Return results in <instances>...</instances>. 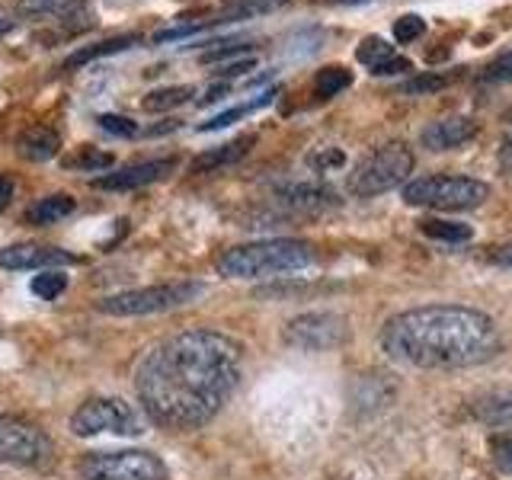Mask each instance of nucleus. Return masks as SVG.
I'll return each mask as SVG.
<instances>
[{
	"instance_id": "1",
	"label": "nucleus",
	"mask_w": 512,
	"mask_h": 480,
	"mask_svg": "<svg viewBox=\"0 0 512 480\" xmlns=\"http://www.w3.org/2000/svg\"><path fill=\"white\" fill-rule=\"evenodd\" d=\"M244 349L228 333L186 330L154 346L135 372L138 404L151 423L186 432L212 423L240 384Z\"/></svg>"
},
{
	"instance_id": "2",
	"label": "nucleus",
	"mask_w": 512,
	"mask_h": 480,
	"mask_svg": "<svg viewBox=\"0 0 512 480\" xmlns=\"http://www.w3.org/2000/svg\"><path fill=\"white\" fill-rule=\"evenodd\" d=\"M391 359L413 368H474L500 356L503 340L493 317L464 304H426L394 314L381 327Z\"/></svg>"
},
{
	"instance_id": "3",
	"label": "nucleus",
	"mask_w": 512,
	"mask_h": 480,
	"mask_svg": "<svg viewBox=\"0 0 512 480\" xmlns=\"http://www.w3.org/2000/svg\"><path fill=\"white\" fill-rule=\"evenodd\" d=\"M317 260V250L308 240L272 237L256 240V244H240L218 256V272L228 279H269L285 276V272L308 269Z\"/></svg>"
},
{
	"instance_id": "4",
	"label": "nucleus",
	"mask_w": 512,
	"mask_h": 480,
	"mask_svg": "<svg viewBox=\"0 0 512 480\" xmlns=\"http://www.w3.org/2000/svg\"><path fill=\"white\" fill-rule=\"evenodd\" d=\"M490 199V186L474 176H420L404 186V202L416 208H436V212H468Z\"/></svg>"
},
{
	"instance_id": "5",
	"label": "nucleus",
	"mask_w": 512,
	"mask_h": 480,
	"mask_svg": "<svg viewBox=\"0 0 512 480\" xmlns=\"http://www.w3.org/2000/svg\"><path fill=\"white\" fill-rule=\"evenodd\" d=\"M413 173V154L407 144H384V148L365 154L349 173V192L356 199H375L391 192Z\"/></svg>"
},
{
	"instance_id": "6",
	"label": "nucleus",
	"mask_w": 512,
	"mask_h": 480,
	"mask_svg": "<svg viewBox=\"0 0 512 480\" xmlns=\"http://www.w3.org/2000/svg\"><path fill=\"white\" fill-rule=\"evenodd\" d=\"M205 292L202 282H164V285H148V288H132V292H119L100 301V311L109 317H144V314H160L183 308V304L196 301Z\"/></svg>"
},
{
	"instance_id": "7",
	"label": "nucleus",
	"mask_w": 512,
	"mask_h": 480,
	"mask_svg": "<svg viewBox=\"0 0 512 480\" xmlns=\"http://www.w3.org/2000/svg\"><path fill=\"white\" fill-rule=\"evenodd\" d=\"M71 432L74 436H100V432L138 436L144 432V420L122 397H90L71 413Z\"/></svg>"
},
{
	"instance_id": "8",
	"label": "nucleus",
	"mask_w": 512,
	"mask_h": 480,
	"mask_svg": "<svg viewBox=\"0 0 512 480\" xmlns=\"http://www.w3.org/2000/svg\"><path fill=\"white\" fill-rule=\"evenodd\" d=\"M84 480H167V464L151 452H93L80 461Z\"/></svg>"
},
{
	"instance_id": "9",
	"label": "nucleus",
	"mask_w": 512,
	"mask_h": 480,
	"mask_svg": "<svg viewBox=\"0 0 512 480\" xmlns=\"http://www.w3.org/2000/svg\"><path fill=\"white\" fill-rule=\"evenodd\" d=\"M349 340V320L333 311L298 314L285 324V343L304 352H327L340 349Z\"/></svg>"
},
{
	"instance_id": "10",
	"label": "nucleus",
	"mask_w": 512,
	"mask_h": 480,
	"mask_svg": "<svg viewBox=\"0 0 512 480\" xmlns=\"http://www.w3.org/2000/svg\"><path fill=\"white\" fill-rule=\"evenodd\" d=\"M48 436L23 416L0 413V461L4 464H39L48 455Z\"/></svg>"
},
{
	"instance_id": "11",
	"label": "nucleus",
	"mask_w": 512,
	"mask_h": 480,
	"mask_svg": "<svg viewBox=\"0 0 512 480\" xmlns=\"http://www.w3.org/2000/svg\"><path fill=\"white\" fill-rule=\"evenodd\" d=\"M180 160L176 157H160V160H144V164H132V167H122V170H109L106 176H100L93 186L96 189H109V192H128V189H141L148 183H157L170 176L176 170Z\"/></svg>"
},
{
	"instance_id": "12",
	"label": "nucleus",
	"mask_w": 512,
	"mask_h": 480,
	"mask_svg": "<svg viewBox=\"0 0 512 480\" xmlns=\"http://www.w3.org/2000/svg\"><path fill=\"white\" fill-rule=\"evenodd\" d=\"M480 125L471 119V116H448V119H439V122H429L423 132H420V141L426 151H452V148H461V144H468L471 138H477Z\"/></svg>"
},
{
	"instance_id": "13",
	"label": "nucleus",
	"mask_w": 512,
	"mask_h": 480,
	"mask_svg": "<svg viewBox=\"0 0 512 480\" xmlns=\"http://www.w3.org/2000/svg\"><path fill=\"white\" fill-rule=\"evenodd\" d=\"M77 263L68 250L42 247V244H13L0 250V269H48V266H71Z\"/></svg>"
},
{
	"instance_id": "14",
	"label": "nucleus",
	"mask_w": 512,
	"mask_h": 480,
	"mask_svg": "<svg viewBox=\"0 0 512 480\" xmlns=\"http://www.w3.org/2000/svg\"><path fill=\"white\" fill-rule=\"evenodd\" d=\"M276 202L282 208L295 215H320L327 212V208H336L340 199H336V192L330 186H320V183H295V186H285L279 189Z\"/></svg>"
},
{
	"instance_id": "15",
	"label": "nucleus",
	"mask_w": 512,
	"mask_h": 480,
	"mask_svg": "<svg viewBox=\"0 0 512 480\" xmlns=\"http://www.w3.org/2000/svg\"><path fill=\"white\" fill-rule=\"evenodd\" d=\"M356 58L365 64V68H372V74H378V77L404 74V71L413 68V64H410L404 55H397V52H394V45H388V42L378 39V36L362 39V45L356 48Z\"/></svg>"
},
{
	"instance_id": "16",
	"label": "nucleus",
	"mask_w": 512,
	"mask_h": 480,
	"mask_svg": "<svg viewBox=\"0 0 512 480\" xmlns=\"http://www.w3.org/2000/svg\"><path fill=\"white\" fill-rule=\"evenodd\" d=\"M61 148V132L52 125H29L20 132V138H16V151H20V157L26 160H52Z\"/></svg>"
},
{
	"instance_id": "17",
	"label": "nucleus",
	"mask_w": 512,
	"mask_h": 480,
	"mask_svg": "<svg viewBox=\"0 0 512 480\" xmlns=\"http://www.w3.org/2000/svg\"><path fill=\"white\" fill-rule=\"evenodd\" d=\"M253 141H256L253 135H240V138H234L228 144H218V148L205 151V154H199L196 160H192L189 170L192 173H215V170H224V167H234L237 160H244L250 154Z\"/></svg>"
},
{
	"instance_id": "18",
	"label": "nucleus",
	"mask_w": 512,
	"mask_h": 480,
	"mask_svg": "<svg viewBox=\"0 0 512 480\" xmlns=\"http://www.w3.org/2000/svg\"><path fill=\"white\" fill-rule=\"evenodd\" d=\"M474 416L487 426H512V388H493L477 394L474 400Z\"/></svg>"
},
{
	"instance_id": "19",
	"label": "nucleus",
	"mask_w": 512,
	"mask_h": 480,
	"mask_svg": "<svg viewBox=\"0 0 512 480\" xmlns=\"http://www.w3.org/2000/svg\"><path fill=\"white\" fill-rule=\"evenodd\" d=\"M84 10L87 0H16V13L26 20H71Z\"/></svg>"
},
{
	"instance_id": "20",
	"label": "nucleus",
	"mask_w": 512,
	"mask_h": 480,
	"mask_svg": "<svg viewBox=\"0 0 512 480\" xmlns=\"http://www.w3.org/2000/svg\"><path fill=\"white\" fill-rule=\"evenodd\" d=\"M141 36H135V32H125V36H116V39H103V42H93V45H84L77 48V52L64 61V71H77L84 68V64L96 61V58H106V55H116V52H125V48L138 45Z\"/></svg>"
},
{
	"instance_id": "21",
	"label": "nucleus",
	"mask_w": 512,
	"mask_h": 480,
	"mask_svg": "<svg viewBox=\"0 0 512 480\" xmlns=\"http://www.w3.org/2000/svg\"><path fill=\"white\" fill-rule=\"evenodd\" d=\"M74 208L77 205H74V199L68 196V192H55V196H45L36 205H29L26 221L29 224H58L68 215H74Z\"/></svg>"
},
{
	"instance_id": "22",
	"label": "nucleus",
	"mask_w": 512,
	"mask_h": 480,
	"mask_svg": "<svg viewBox=\"0 0 512 480\" xmlns=\"http://www.w3.org/2000/svg\"><path fill=\"white\" fill-rule=\"evenodd\" d=\"M285 0H224L221 7V23H237V20H253V16H263L279 10Z\"/></svg>"
},
{
	"instance_id": "23",
	"label": "nucleus",
	"mask_w": 512,
	"mask_h": 480,
	"mask_svg": "<svg viewBox=\"0 0 512 480\" xmlns=\"http://www.w3.org/2000/svg\"><path fill=\"white\" fill-rule=\"evenodd\" d=\"M272 100H276V90H266L263 96H256V100H250V103H240V106H234V109H228V112H218L215 119L202 122V125H199V132H218V128H228V125H234L237 119L250 116V112L263 109V106H269Z\"/></svg>"
},
{
	"instance_id": "24",
	"label": "nucleus",
	"mask_w": 512,
	"mask_h": 480,
	"mask_svg": "<svg viewBox=\"0 0 512 480\" xmlns=\"http://www.w3.org/2000/svg\"><path fill=\"white\" fill-rule=\"evenodd\" d=\"M192 93H196V87H160V90H151L148 96H144L141 109L144 112H167V109L189 103Z\"/></svg>"
},
{
	"instance_id": "25",
	"label": "nucleus",
	"mask_w": 512,
	"mask_h": 480,
	"mask_svg": "<svg viewBox=\"0 0 512 480\" xmlns=\"http://www.w3.org/2000/svg\"><path fill=\"white\" fill-rule=\"evenodd\" d=\"M420 231L426 237L445 240V244H468V240L474 237V231L468 228V224H461V221H442V218H426V221H420Z\"/></svg>"
},
{
	"instance_id": "26",
	"label": "nucleus",
	"mask_w": 512,
	"mask_h": 480,
	"mask_svg": "<svg viewBox=\"0 0 512 480\" xmlns=\"http://www.w3.org/2000/svg\"><path fill=\"white\" fill-rule=\"evenodd\" d=\"M64 167H68V170H84V173H103V170L112 167V154L93 148V144H84V148H77L71 157H64Z\"/></svg>"
},
{
	"instance_id": "27",
	"label": "nucleus",
	"mask_w": 512,
	"mask_h": 480,
	"mask_svg": "<svg viewBox=\"0 0 512 480\" xmlns=\"http://www.w3.org/2000/svg\"><path fill=\"white\" fill-rule=\"evenodd\" d=\"M349 84H352V74L346 68H340V64H330V68H324L314 77V93L324 96V100H330V96L343 93Z\"/></svg>"
},
{
	"instance_id": "28",
	"label": "nucleus",
	"mask_w": 512,
	"mask_h": 480,
	"mask_svg": "<svg viewBox=\"0 0 512 480\" xmlns=\"http://www.w3.org/2000/svg\"><path fill=\"white\" fill-rule=\"evenodd\" d=\"M64 288H68V276H64L61 269H45L29 282V292L36 298H42V301H55Z\"/></svg>"
},
{
	"instance_id": "29",
	"label": "nucleus",
	"mask_w": 512,
	"mask_h": 480,
	"mask_svg": "<svg viewBox=\"0 0 512 480\" xmlns=\"http://www.w3.org/2000/svg\"><path fill=\"white\" fill-rule=\"evenodd\" d=\"M448 80H452V77L436 74V71H426V74H416V77L404 80V84H400V93H404V96H423V93H436V90L448 87Z\"/></svg>"
},
{
	"instance_id": "30",
	"label": "nucleus",
	"mask_w": 512,
	"mask_h": 480,
	"mask_svg": "<svg viewBox=\"0 0 512 480\" xmlns=\"http://www.w3.org/2000/svg\"><path fill=\"white\" fill-rule=\"evenodd\" d=\"M96 125L112 138H132L138 132V125L128 116H119V112H100V116H96Z\"/></svg>"
},
{
	"instance_id": "31",
	"label": "nucleus",
	"mask_w": 512,
	"mask_h": 480,
	"mask_svg": "<svg viewBox=\"0 0 512 480\" xmlns=\"http://www.w3.org/2000/svg\"><path fill=\"white\" fill-rule=\"evenodd\" d=\"M426 32V20L423 16H416V13H407V16H400V20L394 23V39L400 45H407V42H416Z\"/></svg>"
},
{
	"instance_id": "32",
	"label": "nucleus",
	"mask_w": 512,
	"mask_h": 480,
	"mask_svg": "<svg viewBox=\"0 0 512 480\" xmlns=\"http://www.w3.org/2000/svg\"><path fill=\"white\" fill-rule=\"evenodd\" d=\"M480 80H487V84H506V80H512V48L496 55L484 68V74H480Z\"/></svg>"
},
{
	"instance_id": "33",
	"label": "nucleus",
	"mask_w": 512,
	"mask_h": 480,
	"mask_svg": "<svg viewBox=\"0 0 512 480\" xmlns=\"http://www.w3.org/2000/svg\"><path fill=\"white\" fill-rule=\"evenodd\" d=\"M490 448H493L496 468L506 471V474H512V436H493Z\"/></svg>"
},
{
	"instance_id": "34",
	"label": "nucleus",
	"mask_w": 512,
	"mask_h": 480,
	"mask_svg": "<svg viewBox=\"0 0 512 480\" xmlns=\"http://www.w3.org/2000/svg\"><path fill=\"white\" fill-rule=\"evenodd\" d=\"M221 48H208V52H202V64H215L221 58H231L237 52H247L250 42H218Z\"/></svg>"
},
{
	"instance_id": "35",
	"label": "nucleus",
	"mask_w": 512,
	"mask_h": 480,
	"mask_svg": "<svg viewBox=\"0 0 512 480\" xmlns=\"http://www.w3.org/2000/svg\"><path fill=\"white\" fill-rule=\"evenodd\" d=\"M311 167L314 170H333V167H343V151H336V148H327V151H320V154H311Z\"/></svg>"
},
{
	"instance_id": "36",
	"label": "nucleus",
	"mask_w": 512,
	"mask_h": 480,
	"mask_svg": "<svg viewBox=\"0 0 512 480\" xmlns=\"http://www.w3.org/2000/svg\"><path fill=\"white\" fill-rule=\"evenodd\" d=\"M13 192H16V183H13V176L7 173H0V212L13 202Z\"/></svg>"
},
{
	"instance_id": "37",
	"label": "nucleus",
	"mask_w": 512,
	"mask_h": 480,
	"mask_svg": "<svg viewBox=\"0 0 512 480\" xmlns=\"http://www.w3.org/2000/svg\"><path fill=\"white\" fill-rule=\"evenodd\" d=\"M256 68V58H244V61H237V64H228V68H221L224 77H234V74H244V71H253Z\"/></svg>"
},
{
	"instance_id": "38",
	"label": "nucleus",
	"mask_w": 512,
	"mask_h": 480,
	"mask_svg": "<svg viewBox=\"0 0 512 480\" xmlns=\"http://www.w3.org/2000/svg\"><path fill=\"white\" fill-rule=\"evenodd\" d=\"M493 263H496V266H506V269H512V244H506V247H496V253H493Z\"/></svg>"
},
{
	"instance_id": "39",
	"label": "nucleus",
	"mask_w": 512,
	"mask_h": 480,
	"mask_svg": "<svg viewBox=\"0 0 512 480\" xmlns=\"http://www.w3.org/2000/svg\"><path fill=\"white\" fill-rule=\"evenodd\" d=\"M500 164L512 173V135L503 141V148H500Z\"/></svg>"
},
{
	"instance_id": "40",
	"label": "nucleus",
	"mask_w": 512,
	"mask_h": 480,
	"mask_svg": "<svg viewBox=\"0 0 512 480\" xmlns=\"http://www.w3.org/2000/svg\"><path fill=\"white\" fill-rule=\"evenodd\" d=\"M231 87L228 84H218V87H208V96H202V103H215V100H221L224 93H228Z\"/></svg>"
},
{
	"instance_id": "41",
	"label": "nucleus",
	"mask_w": 512,
	"mask_h": 480,
	"mask_svg": "<svg viewBox=\"0 0 512 480\" xmlns=\"http://www.w3.org/2000/svg\"><path fill=\"white\" fill-rule=\"evenodd\" d=\"M13 16L7 10H0V36H7V32H13Z\"/></svg>"
},
{
	"instance_id": "42",
	"label": "nucleus",
	"mask_w": 512,
	"mask_h": 480,
	"mask_svg": "<svg viewBox=\"0 0 512 480\" xmlns=\"http://www.w3.org/2000/svg\"><path fill=\"white\" fill-rule=\"evenodd\" d=\"M330 4H368V0H330Z\"/></svg>"
},
{
	"instance_id": "43",
	"label": "nucleus",
	"mask_w": 512,
	"mask_h": 480,
	"mask_svg": "<svg viewBox=\"0 0 512 480\" xmlns=\"http://www.w3.org/2000/svg\"><path fill=\"white\" fill-rule=\"evenodd\" d=\"M506 119H509V122H512V109H509V112H506Z\"/></svg>"
}]
</instances>
